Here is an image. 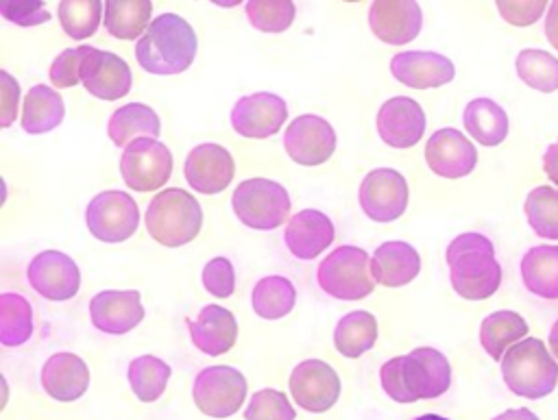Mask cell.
<instances>
[{
  "label": "cell",
  "mask_w": 558,
  "mask_h": 420,
  "mask_svg": "<svg viewBox=\"0 0 558 420\" xmlns=\"http://www.w3.org/2000/svg\"><path fill=\"white\" fill-rule=\"evenodd\" d=\"M384 392L397 403H414L442 396L451 385L447 357L429 346L388 359L379 370Z\"/></svg>",
  "instance_id": "obj_1"
},
{
  "label": "cell",
  "mask_w": 558,
  "mask_h": 420,
  "mask_svg": "<svg viewBox=\"0 0 558 420\" xmlns=\"http://www.w3.org/2000/svg\"><path fill=\"white\" fill-rule=\"evenodd\" d=\"M198 39L194 28L174 13L157 15L135 44V59L142 70L155 76L185 72L196 57Z\"/></svg>",
  "instance_id": "obj_2"
},
{
  "label": "cell",
  "mask_w": 558,
  "mask_h": 420,
  "mask_svg": "<svg viewBox=\"0 0 558 420\" xmlns=\"http://www.w3.org/2000/svg\"><path fill=\"white\" fill-rule=\"evenodd\" d=\"M449 281L466 300H484L501 285V265L493 242L482 233H462L447 246Z\"/></svg>",
  "instance_id": "obj_3"
},
{
  "label": "cell",
  "mask_w": 558,
  "mask_h": 420,
  "mask_svg": "<svg viewBox=\"0 0 558 420\" xmlns=\"http://www.w3.org/2000/svg\"><path fill=\"white\" fill-rule=\"evenodd\" d=\"M144 224L157 244L179 248L198 235L203 226V209L185 189L168 187L148 202Z\"/></svg>",
  "instance_id": "obj_4"
},
{
  "label": "cell",
  "mask_w": 558,
  "mask_h": 420,
  "mask_svg": "<svg viewBox=\"0 0 558 420\" xmlns=\"http://www.w3.org/2000/svg\"><path fill=\"white\" fill-rule=\"evenodd\" d=\"M501 376L517 396L545 398L558 383V363L541 339L525 337L501 357Z\"/></svg>",
  "instance_id": "obj_5"
},
{
  "label": "cell",
  "mask_w": 558,
  "mask_h": 420,
  "mask_svg": "<svg viewBox=\"0 0 558 420\" xmlns=\"http://www.w3.org/2000/svg\"><path fill=\"white\" fill-rule=\"evenodd\" d=\"M318 285L336 300H360L375 289L371 257L357 246L333 248L316 270Z\"/></svg>",
  "instance_id": "obj_6"
},
{
  "label": "cell",
  "mask_w": 558,
  "mask_h": 420,
  "mask_svg": "<svg viewBox=\"0 0 558 420\" xmlns=\"http://www.w3.org/2000/svg\"><path fill=\"white\" fill-rule=\"evenodd\" d=\"M231 207L244 226L272 231L288 220L290 196L281 183L255 176L242 181L233 189Z\"/></svg>",
  "instance_id": "obj_7"
},
{
  "label": "cell",
  "mask_w": 558,
  "mask_h": 420,
  "mask_svg": "<svg viewBox=\"0 0 558 420\" xmlns=\"http://www.w3.org/2000/svg\"><path fill=\"white\" fill-rule=\"evenodd\" d=\"M87 231L107 244L129 239L140 226L137 202L120 189H107L96 194L85 209Z\"/></svg>",
  "instance_id": "obj_8"
},
{
  "label": "cell",
  "mask_w": 558,
  "mask_h": 420,
  "mask_svg": "<svg viewBox=\"0 0 558 420\" xmlns=\"http://www.w3.org/2000/svg\"><path fill=\"white\" fill-rule=\"evenodd\" d=\"M120 174L126 187L155 192L163 187L172 174V152L155 137H137L122 150Z\"/></svg>",
  "instance_id": "obj_9"
},
{
  "label": "cell",
  "mask_w": 558,
  "mask_h": 420,
  "mask_svg": "<svg viewBox=\"0 0 558 420\" xmlns=\"http://www.w3.org/2000/svg\"><path fill=\"white\" fill-rule=\"evenodd\" d=\"M192 396L205 416L229 418L244 405L246 379L231 366H209L196 374Z\"/></svg>",
  "instance_id": "obj_10"
},
{
  "label": "cell",
  "mask_w": 558,
  "mask_h": 420,
  "mask_svg": "<svg viewBox=\"0 0 558 420\" xmlns=\"http://www.w3.org/2000/svg\"><path fill=\"white\" fill-rule=\"evenodd\" d=\"M360 207L375 222H392L408 207V181L392 168L371 170L360 183Z\"/></svg>",
  "instance_id": "obj_11"
},
{
  "label": "cell",
  "mask_w": 558,
  "mask_h": 420,
  "mask_svg": "<svg viewBox=\"0 0 558 420\" xmlns=\"http://www.w3.org/2000/svg\"><path fill=\"white\" fill-rule=\"evenodd\" d=\"M85 89L100 100H118L131 91V67L129 63L109 50L83 46V59L78 70Z\"/></svg>",
  "instance_id": "obj_12"
},
{
  "label": "cell",
  "mask_w": 558,
  "mask_h": 420,
  "mask_svg": "<svg viewBox=\"0 0 558 420\" xmlns=\"http://www.w3.org/2000/svg\"><path fill=\"white\" fill-rule=\"evenodd\" d=\"M28 285L46 300H70L81 287V272L74 259L61 250H41L26 268Z\"/></svg>",
  "instance_id": "obj_13"
},
{
  "label": "cell",
  "mask_w": 558,
  "mask_h": 420,
  "mask_svg": "<svg viewBox=\"0 0 558 420\" xmlns=\"http://www.w3.org/2000/svg\"><path fill=\"white\" fill-rule=\"evenodd\" d=\"M283 148L299 165H320L336 150V131L320 115H299L283 133Z\"/></svg>",
  "instance_id": "obj_14"
},
{
  "label": "cell",
  "mask_w": 558,
  "mask_h": 420,
  "mask_svg": "<svg viewBox=\"0 0 558 420\" xmlns=\"http://www.w3.org/2000/svg\"><path fill=\"white\" fill-rule=\"evenodd\" d=\"M290 392L301 409L323 413L336 405L340 396V379L329 363L320 359H305L296 363L290 374Z\"/></svg>",
  "instance_id": "obj_15"
},
{
  "label": "cell",
  "mask_w": 558,
  "mask_h": 420,
  "mask_svg": "<svg viewBox=\"0 0 558 420\" xmlns=\"http://www.w3.org/2000/svg\"><path fill=\"white\" fill-rule=\"evenodd\" d=\"M286 118H288L286 100L270 91L242 96L231 109L233 131L248 139H264L275 135L279 126H283Z\"/></svg>",
  "instance_id": "obj_16"
},
{
  "label": "cell",
  "mask_w": 558,
  "mask_h": 420,
  "mask_svg": "<svg viewBox=\"0 0 558 420\" xmlns=\"http://www.w3.org/2000/svg\"><path fill=\"white\" fill-rule=\"evenodd\" d=\"M183 174L187 185L198 194H220L227 189L235 174L233 157L220 144H198L194 146L183 163Z\"/></svg>",
  "instance_id": "obj_17"
},
{
  "label": "cell",
  "mask_w": 558,
  "mask_h": 420,
  "mask_svg": "<svg viewBox=\"0 0 558 420\" xmlns=\"http://www.w3.org/2000/svg\"><path fill=\"white\" fill-rule=\"evenodd\" d=\"M377 133L392 148H410L425 133V111L410 96L388 98L377 111Z\"/></svg>",
  "instance_id": "obj_18"
},
{
  "label": "cell",
  "mask_w": 558,
  "mask_h": 420,
  "mask_svg": "<svg viewBox=\"0 0 558 420\" xmlns=\"http://www.w3.org/2000/svg\"><path fill=\"white\" fill-rule=\"evenodd\" d=\"M92 324L109 335H124L144 318V305L137 289H105L89 300Z\"/></svg>",
  "instance_id": "obj_19"
},
{
  "label": "cell",
  "mask_w": 558,
  "mask_h": 420,
  "mask_svg": "<svg viewBox=\"0 0 558 420\" xmlns=\"http://www.w3.org/2000/svg\"><path fill=\"white\" fill-rule=\"evenodd\" d=\"M429 170L442 178H462L477 163L475 146L456 128H438L425 144Z\"/></svg>",
  "instance_id": "obj_20"
},
{
  "label": "cell",
  "mask_w": 558,
  "mask_h": 420,
  "mask_svg": "<svg viewBox=\"0 0 558 420\" xmlns=\"http://www.w3.org/2000/svg\"><path fill=\"white\" fill-rule=\"evenodd\" d=\"M392 76L412 89L447 85L456 76L451 59L429 50H403L390 59Z\"/></svg>",
  "instance_id": "obj_21"
},
{
  "label": "cell",
  "mask_w": 558,
  "mask_h": 420,
  "mask_svg": "<svg viewBox=\"0 0 558 420\" xmlns=\"http://www.w3.org/2000/svg\"><path fill=\"white\" fill-rule=\"evenodd\" d=\"M368 24L377 39L390 46H401L412 41L423 26V13L418 2L403 0H377L368 9Z\"/></svg>",
  "instance_id": "obj_22"
},
{
  "label": "cell",
  "mask_w": 558,
  "mask_h": 420,
  "mask_svg": "<svg viewBox=\"0 0 558 420\" xmlns=\"http://www.w3.org/2000/svg\"><path fill=\"white\" fill-rule=\"evenodd\" d=\"M336 228L331 220L318 209H303L294 213L283 231V242L296 259H314L331 246Z\"/></svg>",
  "instance_id": "obj_23"
},
{
  "label": "cell",
  "mask_w": 558,
  "mask_h": 420,
  "mask_svg": "<svg viewBox=\"0 0 558 420\" xmlns=\"http://www.w3.org/2000/svg\"><path fill=\"white\" fill-rule=\"evenodd\" d=\"M44 392L61 403L81 398L89 385V368L74 353H54L46 359L39 374Z\"/></svg>",
  "instance_id": "obj_24"
},
{
  "label": "cell",
  "mask_w": 558,
  "mask_h": 420,
  "mask_svg": "<svg viewBox=\"0 0 558 420\" xmlns=\"http://www.w3.org/2000/svg\"><path fill=\"white\" fill-rule=\"evenodd\" d=\"M187 329L192 344L209 357L231 350L238 337V322L233 313L220 305L203 307L194 320H187Z\"/></svg>",
  "instance_id": "obj_25"
},
{
  "label": "cell",
  "mask_w": 558,
  "mask_h": 420,
  "mask_svg": "<svg viewBox=\"0 0 558 420\" xmlns=\"http://www.w3.org/2000/svg\"><path fill=\"white\" fill-rule=\"evenodd\" d=\"M421 270V257L408 242L390 239L375 248L371 257V272L375 283L384 287L408 285Z\"/></svg>",
  "instance_id": "obj_26"
},
{
  "label": "cell",
  "mask_w": 558,
  "mask_h": 420,
  "mask_svg": "<svg viewBox=\"0 0 558 420\" xmlns=\"http://www.w3.org/2000/svg\"><path fill=\"white\" fill-rule=\"evenodd\" d=\"M65 104L59 91L48 85H33L26 91L22 107V128L31 135H41L63 122Z\"/></svg>",
  "instance_id": "obj_27"
},
{
  "label": "cell",
  "mask_w": 558,
  "mask_h": 420,
  "mask_svg": "<svg viewBox=\"0 0 558 420\" xmlns=\"http://www.w3.org/2000/svg\"><path fill=\"white\" fill-rule=\"evenodd\" d=\"M521 279L534 296L558 298V246H532L521 259Z\"/></svg>",
  "instance_id": "obj_28"
},
{
  "label": "cell",
  "mask_w": 558,
  "mask_h": 420,
  "mask_svg": "<svg viewBox=\"0 0 558 420\" xmlns=\"http://www.w3.org/2000/svg\"><path fill=\"white\" fill-rule=\"evenodd\" d=\"M161 131L157 113L142 102H129L116 109L107 122V135L116 146H129L137 137H155Z\"/></svg>",
  "instance_id": "obj_29"
},
{
  "label": "cell",
  "mask_w": 558,
  "mask_h": 420,
  "mask_svg": "<svg viewBox=\"0 0 558 420\" xmlns=\"http://www.w3.org/2000/svg\"><path fill=\"white\" fill-rule=\"evenodd\" d=\"M466 133L482 146H497L508 135V115L490 98H475L462 113Z\"/></svg>",
  "instance_id": "obj_30"
},
{
  "label": "cell",
  "mask_w": 558,
  "mask_h": 420,
  "mask_svg": "<svg viewBox=\"0 0 558 420\" xmlns=\"http://www.w3.org/2000/svg\"><path fill=\"white\" fill-rule=\"evenodd\" d=\"M527 322L508 309L493 311L480 324V344L490 355V359H501L510 346L525 339Z\"/></svg>",
  "instance_id": "obj_31"
},
{
  "label": "cell",
  "mask_w": 558,
  "mask_h": 420,
  "mask_svg": "<svg viewBox=\"0 0 558 420\" xmlns=\"http://www.w3.org/2000/svg\"><path fill=\"white\" fill-rule=\"evenodd\" d=\"M153 2L148 0H107L105 28L111 37L129 41L140 39L150 26Z\"/></svg>",
  "instance_id": "obj_32"
},
{
  "label": "cell",
  "mask_w": 558,
  "mask_h": 420,
  "mask_svg": "<svg viewBox=\"0 0 558 420\" xmlns=\"http://www.w3.org/2000/svg\"><path fill=\"white\" fill-rule=\"evenodd\" d=\"M377 339V320L368 311H351L342 316L333 329V346L340 355L357 359L373 348Z\"/></svg>",
  "instance_id": "obj_33"
},
{
  "label": "cell",
  "mask_w": 558,
  "mask_h": 420,
  "mask_svg": "<svg viewBox=\"0 0 558 420\" xmlns=\"http://www.w3.org/2000/svg\"><path fill=\"white\" fill-rule=\"evenodd\" d=\"M253 311L264 320H279L288 316L296 302V289L290 279L270 274L255 283L251 292Z\"/></svg>",
  "instance_id": "obj_34"
},
{
  "label": "cell",
  "mask_w": 558,
  "mask_h": 420,
  "mask_svg": "<svg viewBox=\"0 0 558 420\" xmlns=\"http://www.w3.org/2000/svg\"><path fill=\"white\" fill-rule=\"evenodd\" d=\"M33 335V309L17 292L0 294V344L20 346Z\"/></svg>",
  "instance_id": "obj_35"
},
{
  "label": "cell",
  "mask_w": 558,
  "mask_h": 420,
  "mask_svg": "<svg viewBox=\"0 0 558 420\" xmlns=\"http://www.w3.org/2000/svg\"><path fill=\"white\" fill-rule=\"evenodd\" d=\"M170 374V366L155 355L135 357L126 370L129 385L142 403H155L163 394Z\"/></svg>",
  "instance_id": "obj_36"
},
{
  "label": "cell",
  "mask_w": 558,
  "mask_h": 420,
  "mask_svg": "<svg viewBox=\"0 0 558 420\" xmlns=\"http://www.w3.org/2000/svg\"><path fill=\"white\" fill-rule=\"evenodd\" d=\"M519 78L536 91L549 94L558 89V59L538 48H525L517 57Z\"/></svg>",
  "instance_id": "obj_37"
},
{
  "label": "cell",
  "mask_w": 558,
  "mask_h": 420,
  "mask_svg": "<svg viewBox=\"0 0 558 420\" xmlns=\"http://www.w3.org/2000/svg\"><path fill=\"white\" fill-rule=\"evenodd\" d=\"M525 218L532 231L545 239H558V189L534 187L525 198Z\"/></svg>",
  "instance_id": "obj_38"
},
{
  "label": "cell",
  "mask_w": 558,
  "mask_h": 420,
  "mask_svg": "<svg viewBox=\"0 0 558 420\" xmlns=\"http://www.w3.org/2000/svg\"><path fill=\"white\" fill-rule=\"evenodd\" d=\"M102 2L98 0H63L57 7V17L70 39H87L98 30Z\"/></svg>",
  "instance_id": "obj_39"
},
{
  "label": "cell",
  "mask_w": 558,
  "mask_h": 420,
  "mask_svg": "<svg viewBox=\"0 0 558 420\" xmlns=\"http://www.w3.org/2000/svg\"><path fill=\"white\" fill-rule=\"evenodd\" d=\"M244 11L262 33H283L294 22V2L290 0H248Z\"/></svg>",
  "instance_id": "obj_40"
},
{
  "label": "cell",
  "mask_w": 558,
  "mask_h": 420,
  "mask_svg": "<svg viewBox=\"0 0 558 420\" xmlns=\"http://www.w3.org/2000/svg\"><path fill=\"white\" fill-rule=\"evenodd\" d=\"M244 420H294V407L279 390H259L251 396Z\"/></svg>",
  "instance_id": "obj_41"
},
{
  "label": "cell",
  "mask_w": 558,
  "mask_h": 420,
  "mask_svg": "<svg viewBox=\"0 0 558 420\" xmlns=\"http://www.w3.org/2000/svg\"><path fill=\"white\" fill-rule=\"evenodd\" d=\"M203 287L216 298H229L235 289V270L227 257H214L203 268Z\"/></svg>",
  "instance_id": "obj_42"
},
{
  "label": "cell",
  "mask_w": 558,
  "mask_h": 420,
  "mask_svg": "<svg viewBox=\"0 0 558 420\" xmlns=\"http://www.w3.org/2000/svg\"><path fill=\"white\" fill-rule=\"evenodd\" d=\"M0 15L17 26H37L50 20L41 0H0Z\"/></svg>",
  "instance_id": "obj_43"
},
{
  "label": "cell",
  "mask_w": 558,
  "mask_h": 420,
  "mask_svg": "<svg viewBox=\"0 0 558 420\" xmlns=\"http://www.w3.org/2000/svg\"><path fill=\"white\" fill-rule=\"evenodd\" d=\"M81 59H83V46L65 48L63 52H59V57L52 61L50 72H48L52 85L59 89H65V87H74L76 83H81V76H78Z\"/></svg>",
  "instance_id": "obj_44"
},
{
  "label": "cell",
  "mask_w": 558,
  "mask_h": 420,
  "mask_svg": "<svg viewBox=\"0 0 558 420\" xmlns=\"http://www.w3.org/2000/svg\"><path fill=\"white\" fill-rule=\"evenodd\" d=\"M545 4L547 2H543V0H536V2H506V0H499L497 11L501 13V17L508 24L527 26V24H534L541 17V13L545 11Z\"/></svg>",
  "instance_id": "obj_45"
},
{
  "label": "cell",
  "mask_w": 558,
  "mask_h": 420,
  "mask_svg": "<svg viewBox=\"0 0 558 420\" xmlns=\"http://www.w3.org/2000/svg\"><path fill=\"white\" fill-rule=\"evenodd\" d=\"M20 83L7 72L0 70V126L9 128L17 115Z\"/></svg>",
  "instance_id": "obj_46"
},
{
  "label": "cell",
  "mask_w": 558,
  "mask_h": 420,
  "mask_svg": "<svg viewBox=\"0 0 558 420\" xmlns=\"http://www.w3.org/2000/svg\"><path fill=\"white\" fill-rule=\"evenodd\" d=\"M543 168H545V174L549 176V181L558 185V139L554 144H549V148L545 150Z\"/></svg>",
  "instance_id": "obj_47"
},
{
  "label": "cell",
  "mask_w": 558,
  "mask_h": 420,
  "mask_svg": "<svg viewBox=\"0 0 558 420\" xmlns=\"http://www.w3.org/2000/svg\"><path fill=\"white\" fill-rule=\"evenodd\" d=\"M545 35H547L549 44L558 50V0L549 4V13L545 20Z\"/></svg>",
  "instance_id": "obj_48"
},
{
  "label": "cell",
  "mask_w": 558,
  "mask_h": 420,
  "mask_svg": "<svg viewBox=\"0 0 558 420\" xmlns=\"http://www.w3.org/2000/svg\"><path fill=\"white\" fill-rule=\"evenodd\" d=\"M493 420H538V416L525 407H519V409H508V411L495 416Z\"/></svg>",
  "instance_id": "obj_49"
},
{
  "label": "cell",
  "mask_w": 558,
  "mask_h": 420,
  "mask_svg": "<svg viewBox=\"0 0 558 420\" xmlns=\"http://www.w3.org/2000/svg\"><path fill=\"white\" fill-rule=\"evenodd\" d=\"M549 348H551L554 357L558 359V320L554 322V326H551V331H549Z\"/></svg>",
  "instance_id": "obj_50"
},
{
  "label": "cell",
  "mask_w": 558,
  "mask_h": 420,
  "mask_svg": "<svg viewBox=\"0 0 558 420\" xmlns=\"http://www.w3.org/2000/svg\"><path fill=\"white\" fill-rule=\"evenodd\" d=\"M414 420H449V418H442V416H436V413H423V416H418Z\"/></svg>",
  "instance_id": "obj_51"
}]
</instances>
